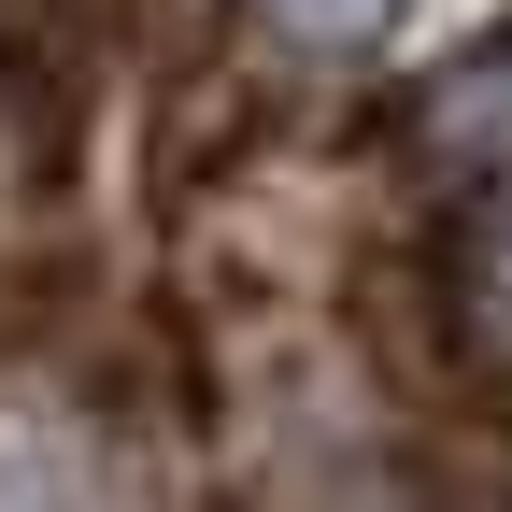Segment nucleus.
<instances>
[{
	"instance_id": "obj_1",
	"label": "nucleus",
	"mask_w": 512,
	"mask_h": 512,
	"mask_svg": "<svg viewBox=\"0 0 512 512\" xmlns=\"http://www.w3.org/2000/svg\"><path fill=\"white\" fill-rule=\"evenodd\" d=\"M470 313H484V342L512 356V157L484 171V200H470Z\"/></svg>"
},
{
	"instance_id": "obj_2",
	"label": "nucleus",
	"mask_w": 512,
	"mask_h": 512,
	"mask_svg": "<svg viewBox=\"0 0 512 512\" xmlns=\"http://www.w3.org/2000/svg\"><path fill=\"white\" fill-rule=\"evenodd\" d=\"M271 15H285L299 43H384V29L413 15V0H271Z\"/></svg>"
}]
</instances>
